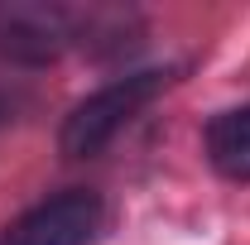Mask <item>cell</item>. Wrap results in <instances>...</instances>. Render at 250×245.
Instances as JSON below:
<instances>
[{"label":"cell","instance_id":"1","mask_svg":"<svg viewBox=\"0 0 250 245\" xmlns=\"http://www.w3.org/2000/svg\"><path fill=\"white\" fill-rule=\"evenodd\" d=\"M164 82H168L164 72H130V77H121V82L92 92L87 101H77L72 116H67L62 130H58L62 154H67V159H92V154H101L125 125L159 96Z\"/></svg>","mask_w":250,"mask_h":245},{"label":"cell","instance_id":"2","mask_svg":"<svg viewBox=\"0 0 250 245\" xmlns=\"http://www.w3.org/2000/svg\"><path fill=\"white\" fill-rule=\"evenodd\" d=\"M82 34V20L62 5H0V58L10 62H53Z\"/></svg>","mask_w":250,"mask_h":245},{"label":"cell","instance_id":"3","mask_svg":"<svg viewBox=\"0 0 250 245\" xmlns=\"http://www.w3.org/2000/svg\"><path fill=\"white\" fill-rule=\"evenodd\" d=\"M101 221H106V207L96 192H62L20 216L5 231V245H87L96 241Z\"/></svg>","mask_w":250,"mask_h":245},{"label":"cell","instance_id":"4","mask_svg":"<svg viewBox=\"0 0 250 245\" xmlns=\"http://www.w3.org/2000/svg\"><path fill=\"white\" fill-rule=\"evenodd\" d=\"M207 159L221 178L231 183H250V106L221 111L207 125Z\"/></svg>","mask_w":250,"mask_h":245},{"label":"cell","instance_id":"5","mask_svg":"<svg viewBox=\"0 0 250 245\" xmlns=\"http://www.w3.org/2000/svg\"><path fill=\"white\" fill-rule=\"evenodd\" d=\"M0 121H5V101H0Z\"/></svg>","mask_w":250,"mask_h":245}]
</instances>
